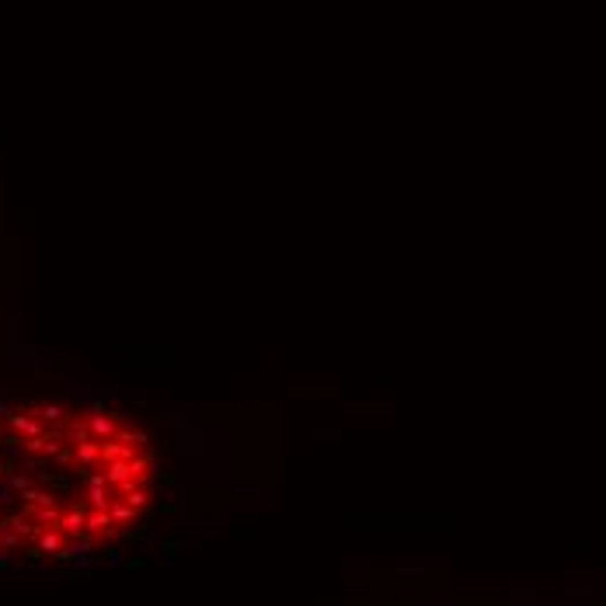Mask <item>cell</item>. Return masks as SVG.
Listing matches in <instances>:
<instances>
[{"label": "cell", "mask_w": 606, "mask_h": 606, "mask_svg": "<svg viewBox=\"0 0 606 606\" xmlns=\"http://www.w3.org/2000/svg\"><path fill=\"white\" fill-rule=\"evenodd\" d=\"M8 557L91 564L122 554L164 509L171 474L154 432L108 401L4 408Z\"/></svg>", "instance_id": "obj_1"}, {"label": "cell", "mask_w": 606, "mask_h": 606, "mask_svg": "<svg viewBox=\"0 0 606 606\" xmlns=\"http://www.w3.org/2000/svg\"><path fill=\"white\" fill-rule=\"evenodd\" d=\"M8 557V446H4V408H0V561Z\"/></svg>", "instance_id": "obj_2"}]
</instances>
